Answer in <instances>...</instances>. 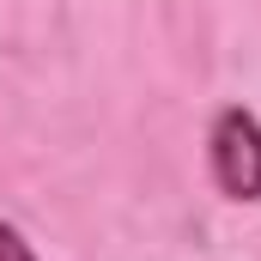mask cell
I'll return each mask as SVG.
<instances>
[{"label": "cell", "mask_w": 261, "mask_h": 261, "mask_svg": "<svg viewBox=\"0 0 261 261\" xmlns=\"http://www.w3.org/2000/svg\"><path fill=\"white\" fill-rule=\"evenodd\" d=\"M206 170L225 200H261V116L249 103H225L206 128Z\"/></svg>", "instance_id": "cell-1"}, {"label": "cell", "mask_w": 261, "mask_h": 261, "mask_svg": "<svg viewBox=\"0 0 261 261\" xmlns=\"http://www.w3.org/2000/svg\"><path fill=\"white\" fill-rule=\"evenodd\" d=\"M0 261H37V249H31V237L12 225V219H0Z\"/></svg>", "instance_id": "cell-2"}]
</instances>
